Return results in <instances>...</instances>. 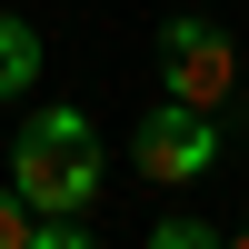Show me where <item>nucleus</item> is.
<instances>
[{
	"mask_svg": "<svg viewBox=\"0 0 249 249\" xmlns=\"http://www.w3.org/2000/svg\"><path fill=\"white\" fill-rule=\"evenodd\" d=\"M100 179H110V160H100V120L90 110H30L10 140V190L30 199V210H90Z\"/></svg>",
	"mask_w": 249,
	"mask_h": 249,
	"instance_id": "1",
	"label": "nucleus"
},
{
	"mask_svg": "<svg viewBox=\"0 0 249 249\" xmlns=\"http://www.w3.org/2000/svg\"><path fill=\"white\" fill-rule=\"evenodd\" d=\"M130 160H140V179H160V190L210 179V160H219V120L190 110V100H160V110L130 130Z\"/></svg>",
	"mask_w": 249,
	"mask_h": 249,
	"instance_id": "2",
	"label": "nucleus"
},
{
	"mask_svg": "<svg viewBox=\"0 0 249 249\" xmlns=\"http://www.w3.org/2000/svg\"><path fill=\"white\" fill-rule=\"evenodd\" d=\"M160 80H170V100H190V110L230 100V80H239L230 30H219V20H160Z\"/></svg>",
	"mask_w": 249,
	"mask_h": 249,
	"instance_id": "3",
	"label": "nucleus"
},
{
	"mask_svg": "<svg viewBox=\"0 0 249 249\" xmlns=\"http://www.w3.org/2000/svg\"><path fill=\"white\" fill-rule=\"evenodd\" d=\"M20 90H40V30L20 10H0V100H20Z\"/></svg>",
	"mask_w": 249,
	"mask_h": 249,
	"instance_id": "4",
	"label": "nucleus"
},
{
	"mask_svg": "<svg viewBox=\"0 0 249 249\" xmlns=\"http://www.w3.org/2000/svg\"><path fill=\"white\" fill-rule=\"evenodd\" d=\"M150 239H160V249H210L219 230H210V219H199V210H170V219H160Z\"/></svg>",
	"mask_w": 249,
	"mask_h": 249,
	"instance_id": "5",
	"label": "nucleus"
},
{
	"mask_svg": "<svg viewBox=\"0 0 249 249\" xmlns=\"http://www.w3.org/2000/svg\"><path fill=\"white\" fill-rule=\"evenodd\" d=\"M0 249H30V199L0 179Z\"/></svg>",
	"mask_w": 249,
	"mask_h": 249,
	"instance_id": "6",
	"label": "nucleus"
},
{
	"mask_svg": "<svg viewBox=\"0 0 249 249\" xmlns=\"http://www.w3.org/2000/svg\"><path fill=\"white\" fill-rule=\"evenodd\" d=\"M230 239H239V249H249V219H239V230H230Z\"/></svg>",
	"mask_w": 249,
	"mask_h": 249,
	"instance_id": "7",
	"label": "nucleus"
}]
</instances>
